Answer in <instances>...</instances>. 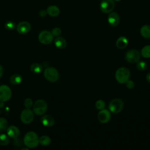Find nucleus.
Returning a JSON list of instances; mask_svg holds the SVG:
<instances>
[{"mask_svg":"<svg viewBox=\"0 0 150 150\" xmlns=\"http://www.w3.org/2000/svg\"><path fill=\"white\" fill-rule=\"evenodd\" d=\"M39 137L36 133L33 131H30L26 134L23 138L24 144L29 148L36 147L39 143Z\"/></svg>","mask_w":150,"mask_h":150,"instance_id":"nucleus-1","label":"nucleus"},{"mask_svg":"<svg viewBox=\"0 0 150 150\" xmlns=\"http://www.w3.org/2000/svg\"><path fill=\"white\" fill-rule=\"evenodd\" d=\"M130 76V71L126 67H120L115 72V77L116 80L121 84H124L129 80Z\"/></svg>","mask_w":150,"mask_h":150,"instance_id":"nucleus-2","label":"nucleus"},{"mask_svg":"<svg viewBox=\"0 0 150 150\" xmlns=\"http://www.w3.org/2000/svg\"><path fill=\"white\" fill-rule=\"evenodd\" d=\"M47 109V104L46 102L43 100H37L33 105V112L38 115L44 114Z\"/></svg>","mask_w":150,"mask_h":150,"instance_id":"nucleus-3","label":"nucleus"},{"mask_svg":"<svg viewBox=\"0 0 150 150\" xmlns=\"http://www.w3.org/2000/svg\"><path fill=\"white\" fill-rule=\"evenodd\" d=\"M124 107V103L120 98H115L112 100L108 105L109 110L114 114L120 112Z\"/></svg>","mask_w":150,"mask_h":150,"instance_id":"nucleus-4","label":"nucleus"},{"mask_svg":"<svg viewBox=\"0 0 150 150\" xmlns=\"http://www.w3.org/2000/svg\"><path fill=\"white\" fill-rule=\"evenodd\" d=\"M44 76L47 80L50 82H55L59 79V74L56 69L50 67L45 70Z\"/></svg>","mask_w":150,"mask_h":150,"instance_id":"nucleus-5","label":"nucleus"},{"mask_svg":"<svg viewBox=\"0 0 150 150\" xmlns=\"http://www.w3.org/2000/svg\"><path fill=\"white\" fill-rule=\"evenodd\" d=\"M100 9L105 13H111L115 7L114 0H102L100 3Z\"/></svg>","mask_w":150,"mask_h":150,"instance_id":"nucleus-6","label":"nucleus"},{"mask_svg":"<svg viewBox=\"0 0 150 150\" xmlns=\"http://www.w3.org/2000/svg\"><path fill=\"white\" fill-rule=\"evenodd\" d=\"M141 57L139 52L135 49H131L128 51L125 54L126 60L130 63H135L138 62Z\"/></svg>","mask_w":150,"mask_h":150,"instance_id":"nucleus-7","label":"nucleus"},{"mask_svg":"<svg viewBox=\"0 0 150 150\" xmlns=\"http://www.w3.org/2000/svg\"><path fill=\"white\" fill-rule=\"evenodd\" d=\"M39 42L44 45H48L52 42L53 40V36L51 32L44 30L41 32L39 35Z\"/></svg>","mask_w":150,"mask_h":150,"instance_id":"nucleus-8","label":"nucleus"},{"mask_svg":"<svg viewBox=\"0 0 150 150\" xmlns=\"http://www.w3.org/2000/svg\"><path fill=\"white\" fill-rule=\"evenodd\" d=\"M12 96V91L9 87L6 85L0 86V101H6L9 100Z\"/></svg>","mask_w":150,"mask_h":150,"instance_id":"nucleus-9","label":"nucleus"},{"mask_svg":"<svg viewBox=\"0 0 150 150\" xmlns=\"http://www.w3.org/2000/svg\"><path fill=\"white\" fill-rule=\"evenodd\" d=\"M21 119L22 122L25 124L30 123L34 119V113L30 108L23 110L21 114Z\"/></svg>","mask_w":150,"mask_h":150,"instance_id":"nucleus-10","label":"nucleus"},{"mask_svg":"<svg viewBox=\"0 0 150 150\" xmlns=\"http://www.w3.org/2000/svg\"><path fill=\"white\" fill-rule=\"evenodd\" d=\"M98 120L103 124H105L108 122L111 118V114L108 110L107 109H102L98 114Z\"/></svg>","mask_w":150,"mask_h":150,"instance_id":"nucleus-11","label":"nucleus"},{"mask_svg":"<svg viewBox=\"0 0 150 150\" xmlns=\"http://www.w3.org/2000/svg\"><path fill=\"white\" fill-rule=\"evenodd\" d=\"M30 25L29 22L23 21L18 23L16 26V30L20 34H26L30 30Z\"/></svg>","mask_w":150,"mask_h":150,"instance_id":"nucleus-12","label":"nucleus"},{"mask_svg":"<svg viewBox=\"0 0 150 150\" xmlns=\"http://www.w3.org/2000/svg\"><path fill=\"white\" fill-rule=\"evenodd\" d=\"M120 16L116 12H111L108 16V22L112 27L117 26L120 22Z\"/></svg>","mask_w":150,"mask_h":150,"instance_id":"nucleus-13","label":"nucleus"},{"mask_svg":"<svg viewBox=\"0 0 150 150\" xmlns=\"http://www.w3.org/2000/svg\"><path fill=\"white\" fill-rule=\"evenodd\" d=\"M7 134L12 138H16L20 135V131L19 129L14 125H11L8 127L6 129Z\"/></svg>","mask_w":150,"mask_h":150,"instance_id":"nucleus-14","label":"nucleus"},{"mask_svg":"<svg viewBox=\"0 0 150 150\" xmlns=\"http://www.w3.org/2000/svg\"><path fill=\"white\" fill-rule=\"evenodd\" d=\"M40 120L42 124L46 127H51L54 124V119L50 115H43Z\"/></svg>","mask_w":150,"mask_h":150,"instance_id":"nucleus-15","label":"nucleus"},{"mask_svg":"<svg viewBox=\"0 0 150 150\" xmlns=\"http://www.w3.org/2000/svg\"><path fill=\"white\" fill-rule=\"evenodd\" d=\"M128 39L125 36H120L116 42V46L120 49H123L128 45Z\"/></svg>","mask_w":150,"mask_h":150,"instance_id":"nucleus-16","label":"nucleus"},{"mask_svg":"<svg viewBox=\"0 0 150 150\" xmlns=\"http://www.w3.org/2000/svg\"><path fill=\"white\" fill-rule=\"evenodd\" d=\"M47 13L49 15L52 17H56L60 13V9L59 8L54 5L50 6L47 9Z\"/></svg>","mask_w":150,"mask_h":150,"instance_id":"nucleus-17","label":"nucleus"},{"mask_svg":"<svg viewBox=\"0 0 150 150\" xmlns=\"http://www.w3.org/2000/svg\"><path fill=\"white\" fill-rule=\"evenodd\" d=\"M54 43L56 47L59 49H63L66 46V40L62 37L57 36V38L54 39Z\"/></svg>","mask_w":150,"mask_h":150,"instance_id":"nucleus-18","label":"nucleus"},{"mask_svg":"<svg viewBox=\"0 0 150 150\" xmlns=\"http://www.w3.org/2000/svg\"><path fill=\"white\" fill-rule=\"evenodd\" d=\"M141 35L146 39H150V25H144L140 29Z\"/></svg>","mask_w":150,"mask_h":150,"instance_id":"nucleus-19","label":"nucleus"},{"mask_svg":"<svg viewBox=\"0 0 150 150\" xmlns=\"http://www.w3.org/2000/svg\"><path fill=\"white\" fill-rule=\"evenodd\" d=\"M22 76L20 74H15L11 76L9 81L13 85H18L22 81Z\"/></svg>","mask_w":150,"mask_h":150,"instance_id":"nucleus-20","label":"nucleus"},{"mask_svg":"<svg viewBox=\"0 0 150 150\" xmlns=\"http://www.w3.org/2000/svg\"><path fill=\"white\" fill-rule=\"evenodd\" d=\"M30 70L35 73H40L43 70V66L39 63H33L30 66Z\"/></svg>","mask_w":150,"mask_h":150,"instance_id":"nucleus-21","label":"nucleus"},{"mask_svg":"<svg viewBox=\"0 0 150 150\" xmlns=\"http://www.w3.org/2000/svg\"><path fill=\"white\" fill-rule=\"evenodd\" d=\"M39 143L43 146H47L50 144L51 139L47 135H43L39 139Z\"/></svg>","mask_w":150,"mask_h":150,"instance_id":"nucleus-22","label":"nucleus"},{"mask_svg":"<svg viewBox=\"0 0 150 150\" xmlns=\"http://www.w3.org/2000/svg\"><path fill=\"white\" fill-rule=\"evenodd\" d=\"M141 55L145 58H150V45L144 46L141 52Z\"/></svg>","mask_w":150,"mask_h":150,"instance_id":"nucleus-23","label":"nucleus"},{"mask_svg":"<svg viewBox=\"0 0 150 150\" xmlns=\"http://www.w3.org/2000/svg\"><path fill=\"white\" fill-rule=\"evenodd\" d=\"M9 143V138L8 136L4 134H0V145L6 146Z\"/></svg>","mask_w":150,"mask_h":150,"instance_id":"nucleus-24","label":"nucleus"},{"mask_svg":"<svg viewBox=\"0 0 150 150\" xmlns=\"http://www.w3.org/2000/svg\"><path fill=\"white\" fill-rule=\"evenodd\" d=\"M8 128L7 120L2 117H0V132H3L6 130Z\"/></svg>","mask_w":150,"mask_h":150,"instance_id":"nucleus-25","label":"nucleus"},{"mask_svg":"<svg viewBox=\"0 0 150 150\" xmlns=\"http://www.w3.org/2000/svg\"><path fill=\"white\" fill-rule=\"evenodd\" d=\"M137 67L139 71H144L147 67L146 63L144 61H138L137 62Z\"/></svg>","mask_w":150,"mask_h":150,"instance_id":"nucleus-26","label":"nucleus"},{"mask_svg":"<svg viewBox=\"0 0 150 150\" xmlns=\"http://www.w3.org/2000/svg\"><path fill=\"white\" fill-rule=\"evenodd\" d=\"M96 107L98 110L104 109L105 107V102L102 100H98L96 102Z\"/></svg>","mask_w":150,"mask_h":150,"instance_id":"nucleus-27","label":"nucleus"},{"mask_svg":"<svg viewBox=\"0 0 150 150\" xmlns=\"http://www.w3.org/2000/svg\"><path fill=\"white\" fill-rule=\"evenodd\" d=\"M15 26H16L15 23L12 21H8L6 22V23L5 24V27L6 28V29L9 30H12L14 29L15 28Z\"/></svg>","mask_w":150,"mask_h":150,"instance_id":"nucleus-28","label":"nucleus"},{"mask_svg":"<svg viewBox=\"0 0 150 150\" xmlns=\"http://www.w3.org/2000/svg\"><path fill=\"white\" fill-rule=\"evenodd\" d=\"M33 105V100L30 98H27L24 101V105L26 108H30Z\"/></svg>","mask_w":150,"mask_h":150,"instance_id":"nucleus-29","label":"nucleus"},{"mask_svg":"<svg viewBox=\"0 0 150 150\" xmlns=\"http://www.w3.org/2000/svg\"><path fill=\"white\" fill-rule=\"evenodd\" d=\"M13 144L15 146L17 147V148H20L23 145V142L20 139V138H15V140L13 142Z\"/></svg>","mask_w":150,"mask_h":150,"instance_id":"nucleus-30","label":"nucleus"},{"mask_svg":"<svg viewBox=\"0 0 150 150\" xmlns=\"http://www.w3.org/2000/svg\"><path fill=\"white\" fill-rule=\"evenodd\" d=\"M62 33V30L59 28H54L52 31V34L53 36L57 37Z\"/></svg>","mask_w":150,"mask_h":150,"instance_id":"nucleus-31","label":"nucleus"},{"mask_svg":"<svg viewBox=\"0 0 150 150\" xmlns=\"http://www.w3.org/2000/svg\"><path fill=\"white\" fill-rule=\"evenodd\" d=\"M125 84L126 87H127L128 88H129V89H132V88L134 87V81H132V80H127V81H126V83H125Z\"/></svg>","mask_w":150,"mask_h":150,"instance_id":"nucleus-32","label":"nucleus"},{"mask_svg":"<svg viewBox=\"0 0 150 150\" xmlns=\"http://www.w3.org/2000/svg\"><path fill=\"white\" fill-rule=\"evenodd\" d=\"M47 11H45V10H42V11H40V12H39V15H40V16H42V17H45V16H46V15H47Z\"/></svg>","mask_w":150,"mask_h":150,"instance_id":"nucleus-33","label":"nucleus"},{"mask_svg":"<svg viewBox=\"0 0 150 150\" xmlns=\"http://www.w3.org/2000/svg\"><path fill=\"white\" fill-rule=\"evenodd\" d=\"M3 71H4L3 68H2V67L1 66V65H0V78L1 77V76H2V74H3Z\"/></svg>","mask_w":150,"mask_h":150,"instance_id":"nucleus-34","label":"nucleus"},{"mask_svg":"<svg viewBox=\"0 0 150 150\" xmlns=\"http://www.w3.org/2000/svg\"><path fill=\"white\" fill-rule=\"evenodd\" d=\"M146 80H147L149 83H150V73H148V74L146 75Z\"/></svg>","mask_w":150,"mask_h":150,"instance_id":"nucleus-35","label":"nucleus"},{"mask_svg":"<svg viewBox=\"0 0 150 150\" xmlns=\"http://www.w3.org/2000/svg\"><path fill=\"white\" fill-rule=\"evenodd\" d=\"M3 105H4V103H3V101H1V102L0 103V107H2Z\"/></svg>","mask_w":150,"mask_h":150,"instance_id":"nucleus-36","label":"nucleus"},{"mask_svg":"<svg viewBox=\"0 0 150 150\" xmlns=\"http://www.w3.org/2000/svg\"><path fill=\"white\" fill-rule=\"evenodd\" d=\"M22 150H23V149H26V150H28V148H22Z\"/></svg>","mask_w":150,"mask_h":150,"instance_id":"nucleus-37","label":"nucleus"},{"mask_svg":"<svg viewBox=\"0 0 150 150\" xmlns=\"http://www.w3.org/2000/svg\"><path fill=\"white\" fill-rule=\"evenodd\" d=\"M114 1H120V0H114Z\"/></svg>","mask_w":150,"mask_h":150,"instance_id":"nucleus-38","label":"nucleus"}]
</instances>
